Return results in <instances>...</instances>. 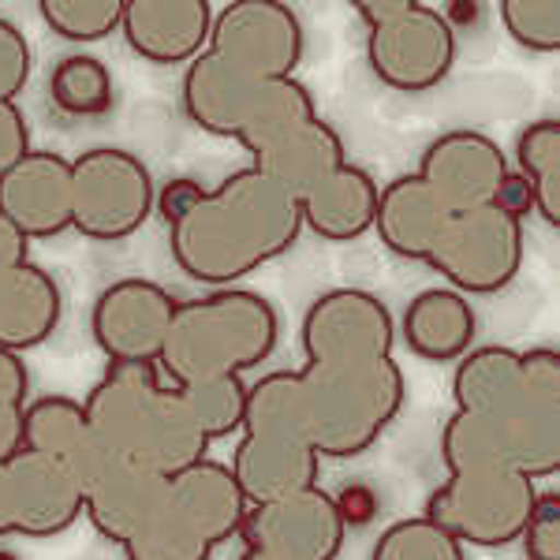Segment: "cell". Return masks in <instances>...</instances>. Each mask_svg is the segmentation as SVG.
Listing matches in <instances>:
<instances>
[{"label":"cell","instance_id":"1","mask_svg":"<svg viewBox=\"0 0 560 560\" xmlns=\"http://www.w3.org/2000/svg\"><path fill=\"white\" fill-rule=\"evenodd\" d=\"M456 415L441 430L445 486L427 520L464 546L520 541L535 478L560 471V351L471 348L459 359Z\"/></svg>","mask_w":560,"mask_h":560},{"label":"cell","instance_id":"2","mask_svg":"<svg viewBox=\"0 0 560 560\" xmlns=\"http://www.w3.org/2000/svg\"><path fill=\"white\" fill-rule=\"evenodd\" d=\"M509 161L482 131H445L419 168L377 191L374 229L400 258L427 261L453 292L493 295L523 266V221L497 206Z\"/></svg>","mask_w":560,"mask_h":560},{"label":"cell","instance_id":"3","mask_svg":"<svg viewBox=\"0 0 560 560\" xmlns=\"http://www.w3.org/2000/svg\"><path fill=\"white\" fill-rule=\"evenodd\" d=\"M303 370H292L306 438L329 459L363 456L404 411V374L393 359V314L363 288H332L303 318Z\"/></svg>","mask_w":560,"mask_h":560},{"label":"cell","instance_id":"4","mask_svg":"<svg viewBox=\"0 0 560 560\" xmlns=\"http://www.w3.org/2000/svg\"><path fill=\"white\" fill-rule=\"evenodd\" d=\"M303 60L300 15L280 0H236L213 20L210 42L184 75L187 116L232 139L243 116Z\"/></svg>","mask_w":560,"mask_h":560},{"label":"cell","instance_id":"5","mask_svg":"<svg viewBox=\"0 0 560 560\" xmlns=\"http://www.w3.org/2000/svg\"><path fill=\"white\" fill-rule=\"evenodd\" d=\"M300 232V202L258 168H240L221 187L202 191L168 229V243L176 266L191 280L229 288L292 250Z\"/></svg>","mask_w":560,"mask_h":560},{"label":"cell","instance_id":"6","mask_svg":"<svg viewBox=\"0 0 560 560\" xmlns=\"http://www.w3.org/2000/svg\"><path fill=\"white\" fill-rule=\"evenodd\" d=\"M83 411L97 453L153 475H179L210 448L184 393L165 382L158 363H108Z\"/></svg>","mask_w":560,"mask_h":560},{"label":"cell","instance_id":"7","mask_svg":"<svg viewBox=\"0 0 560 560\" xmlns=\"http://www.w3.org/2000/svg\"><path fill=\"white\" fill-rule=\"evenodd\" d=\"M277 337L280 325L269 300L243 288H224L202 300L176 303L158 370L176 388L236 382L243 370L273 355Z\"/></svg>","mask_w":560,"mask_h":560},{"label":"cell","instance_id":"8","mask_svg":"<svg viewBox=\"0 0 560 560\" xmlns=\"http://www.w3.org/2000/svg\"><path fill=\"white\" fill-rule=\"evenodd\" d=\"M247 504L232 467L198 459L165 478L158 504L124 541V553L128 560H210L221 541L236 535Z\"/></svg>","mask_w":560,"mask_h":560},{"label":"cell","instance_id":"9","mask_svg":"<svg viewBox=\"0 0 560 560\" xmlns=\"http://www.w3.org/2000/svg\"><path fill=\"white\" fill-rule=\"evenodd\" d=\"M243 441L232 456L243 497L250 504L318 486V453L306 438L300 404H295L292 370L266 374L247 388L243 404Z\"/></svg>","mask_w":560,"mask_h":560},{"label":"cell","instance_id":"10","mask_svg":"<svg viewBox=\"0 0 560 560\" xmlns=\"http://www.w3.org/2000/svg\"><path fill=\"white\" fill-rule=\"evenodd\" d=\"M366 23V57L388 90L422 94L445 83L456 60V34L441 8L422 0H366L359 4Z\"/></svg>","mask_w":560,"mask_h":560},{"label":"cell","instance_id":"11","mask_svg":"<svg viewBox=\"0 0 560 560\" xmlns=\"http://www.w3.org/2000/svg\"><path fill=\"white\" fill-rule=\"evenodd\" d=\"M153 210L150 168L128 150H86L71 161V229L86 240H128Z\"/></svg>","mask_w":560,"mask_h":560},{"label":"cell","instance_id":"12","mask_svg":"<svg viewBox=\"0 0 560 560\" xmlns=\"http://www.w3.org/2000/svg\"><path fill=\"white\" fill-rule=\"evenodd\" d=\"M83 516V475L45 448L20 445L0 459V538H52Z\"/></svg>","mask_w":560,"mask_h":560},{"label":"cell","instance_id":"13","mask_svg":"<svg viewBox=\"0 0 560 560\" xmlns=\"http://www.w3.org/2000/svg\"><path fill=\"white\" fill-rule=\"evenodd\" d=\"M236 535L240 560H337L348 527L322 486L255 501L243 512Z\"/></svg>","mask_w":560,"mask_h":560},{"label":"cell","instance_id":"14","mask_svg":"<svg viewBox=\"0 0 560 560\" xmlns=\"http://www.w3.org/2000/svg\"><path fill=\"white\" fill-rule=\"evenodd\" d=\"M173 314L176 300L165 288L142 277H128L97 295L90 329L108 363H158Z\"/></svg>","mask_w":560,"mask_h":560},{"label":"cell","instance_id":"15","mask_svg":"<svg viewBox=\"0 0 560 560\" xmlns=\"http://www.w3.org/2000/svg\"><path fill=\"white\" fill-rule=\"evenodd\" d=\"M0 217L26 240H52L71 229V161L31 150L0 176Z\"/></svg>","mask_w":560,"mask_h":560},{"label":"cell","instance_id":"16","mask_svg":"<svg viewBox=\"0 0 560 560\" xmlns=\"http://www.w3.org/2000/svg\"><path fill=\"white\" fill-rule=\"evenodd\" d=\"M120 31L150 65H184L210 42L213 8L206 0H124Z\"/></svg>","mask_w":560,"mask_h":560},{"label":"cell","instance_id":"17","mask_svg":"<svg viewBox=\"0 0 560 560\" xmlns=\"http://www.w3.org/2000/svg\"><path fill=\"white\" fill-rule=\"evenodd\" d=\"M161 490H165V475L142 471V467L97 453L83 482V516L94 523L102 538L124 546L150 516Z\"/></svg>","mask_w":560,"mask_h":560},{"label":"cell","instance_id":"18","mask_svg":"<svg viewBox=\"0 0 560 560\" xmlns=\"http://www.w3.org/2000/svg\"><path fill=\"white\" fill-rule=\"evenodd\" d=\"M60 322V288L34 261L0 269V351L20 355L52 337Z\"/></svg>","mask_w":560,"mask_h":560},{"label":"cell","instance_id":"19","mask_svg":"<svg viewBox=\"0 0 560 560\" xmlns=\"http://www.w3.org/2000/svg\"><path fill=\"white\" fill-rule=\"evenodd\" d=\"M404 345L430 363L464 359L475 345V311L467 295L453 288H430L415 295L404 311Z\"/></svg>","mask_w":560,"mask_h":560},{"label":"cell","instance_id":"20","mask_svg":"<svg viewBox=\"0 0 560 560\" xmlns=\"http://www.w3.org/2000/svg\"><path fill=\"white\" fill-rule=\"evenodd\" d=\"M23 445L45 448V453L68 459L79 475H90L97 459V441L90 433L86 411L71 396H42V400L26 404L23 415Z\"/></svg>","mask_w":560,"mask_h":560},{"label":"cell","instance_id":"21","mask_svg":"<svg viewBox=\"0 0 560 560\" xmlns=\"http://www.w3.org/2000/svg\"><path fill=\"white\" fill-rule=\"evenodd\" d=\"M516 161L541 221L560 229V120L530 124L516 142Z\"/></svg>","mask_w":560,"mask_h":560},{"label":"cell","instance_id":"22","mask_svg":"<svg viewBox=\"0 0 560 560\" xmlns=\"http://www.w3.org/2000/svg\"><path fill=\"white\" fill-rule=\"evenodd\" d=\"M49 97L68 116H102L113 108V75L97 57L75 52L52 68Z\"/></svg>","mask_w":560,"mask_h":560},{"label":"cell","instance_id":"23","mask_svg":"<svg viewBox=\"0 0 560 560\" xmlns=\"http://www.w3.org/2000/svg\"><path fill=\"white\" fill-rule=\"evenodd\" d=\"M370 560H467V553H464V541H456L433 520L411 516L382 530Z\"/></svg>","mask_w":560,"mask_h":560},{"label":"cell","instance_id":"24","mask_svg":"<svg viewBox=\"0 0 560 560\" xmlns=\"http://www.w3.org/2000/svg\"><path fill=\"white\" fill-rule=\"evenodd\" d=\"M42 20L68 42H102L120 26L124 0H42Z\"/></svg>","mask_w":560,"mask_h":560},{"label":"cell","instance_id":"25","mask_svg":"<svg viewBox=\"0 0 560 560\" xmlns=\"http://www.w3.org/2000/svg\"><path fill=\"white\" fill-rule=\"evenodd\" d=\"M187 400V408L198 419V427L210 441L229 438L243 427V404H247V385L240 382H217V385H198V388H179Z\"/></svg>","mask_w":560,"mask_h":560},{"label":"cell","instance_id":"26","mask_svg":"<svg viewBox=\"0 0 560 560\" xmlns=\"http://www.w3.org/2000/svg\"><path fill=\"white\" fill-rule=\"evenodd\" d=\"M504 31L530 52L560 49V0H504Z\"/></svg>","mask_w":560,"mask_h":560},{"label":"cell","instance_id":"27","mask_svg":"<svg viewBox=\"0 0 560 560\" xmlns=\"http://www.w3.org/2000/svg\"><path fill=\"white\" fill-rule=\"evenodd\" d=\"M26 366L20 355L0 351V459L23 445L26 415Z\"/></svg>","mask_w":560,"mask_h":560},{"label":"cell","instance_id":"28","mask_svg":"<svg viewBox=\"0 0 560 560\" xmlns=\"http://www.w3.org/2000/svg\"><path fill=\"white\" fill-rule=\"evenodd\" d=\"M523 553L527 560H560V493H538L535 509L523 523Z\"/></svg>","mask_w":560,"mask_h":560},{"label":"cell","instance_id":"29","mask_svg":"<svg viewBox=\"0 0 560 560\" xmlns=\"http://www.w3.org/2000/svg\"><path fill=\"white\" fill-rule=\"evenodd\" d=\"M31 75V45L12 20H0V102H15Z\"/></svg>","mask_w":560,"mask_h":560},{"label":"cell","instance_id":"30","mask_svg":"<svg viewBox=\"0 0 560 560\" xmlns=\"http://www.w3.org/2000/svg\"><path fill=\"white\" fill-rule=\"evenodd\" d=\"M31 153V131L15 102H0V176Z\"/></svg>","mask_w":560,"mask_h":560},{"label":"cell","instance_id":"31","mask_svg":"<svg viewBox=\"0 0 560 560\" xmlns=\"http://www.w3.org/2000/svg\"><path fill=\"white\" fill-rule=\"evenodd\" d=\"M332 504H337L340 523H345L348 530L366 527V523H374V516H377V493L363 482H348L345 490L332 497Z\"/></svg>","mask_w":560,"mask_h":560},{"label":"cell","instance_id":"32","mask_svg":"<svg viewBox=\"0 0 560 560\" xmlns=\"http://www.w3.org/2000/svg\"><path fill=\"white\" fill-rule=\"evenodd\" d=\"M202 191H206V187L198 184V179L176 176V179H168V184L161 187V195H158V202H153V206H158L161 217H165V224L173 229L179 217H184L198 202V198H202Z\"/></svg>","mask_w":560,"mask_h":560},{"label":"cell","instance_id":"33","mask_svg":"<svg viewBox=\"0 0 560 560\" xmlns=\"http://www.w3.org/2000/svg\"><path fill=\"white\" fill-rule=\"evenodd\" d=\"M497 206H501L504 213L516 217V221H523V217L535 210V195H530L527 179L520 173H504L501 187H497Z\"/></svg>","mask_w":560,"mask_h":560},{"label":"cell","instance_id":"34","mask_svg":"<svg viewBox=\"0 0 560 560\" xmlns=\"http://www.w3.org/2000/svg\"><path fill=\"white\" fill-rule=\"evenodd\" d=\"M15 261H26V236H20V232L0 217V269L15 266Z\"/></svg>","mask_w":560,"mask_h":560},{"label":"cell","instance_id":"35","mask_svg":"<svg viewBox=\"0 0 560 560\" xmlns=\"http://www.w3.org/2000/svg\"><path fill=\"white\" fill-rule=\"evenodd\" d=\"M0 560H20L15 553H8V549H0Z\"/></svg>","mask_w":560,"mask_h":560}]
</instances>
